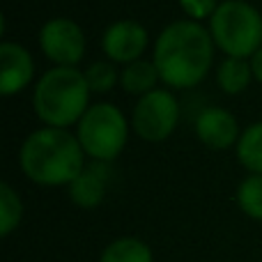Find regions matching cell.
<instances>
[{"label": "cell", "mask_w": 262, "mask_h": 262, "mask_svg": "<svg viewBox=\"0 0 262 262\" xmlns=\"http://www.w3.org/2000/svg\"><path fill=\"white\" fill-rule=\"evenodd\" d=\"M251 74L253 69L239 58H228L226 62H221L219 67V83L226 92L230 95H237V92L246 90L251 83Z\"/></svg>", "instance_id": "9a60e30c"}, {"label": "cell", "mask_w": 262, "mask_h": 262, "mask_svg": "<svg viewBox=\"0 0 262 262\" xmlns=\"http://www.w3.org/2000/svg\"><path fill=\"white\" fill-rule=\"evenodd\" d=\"M147 46V32L136 21H120L104 35V51L115 62H136Z\"/></svg>", "instance_id": "ba28073f"}, {"label": "cell", "mask_w": 262, "mask_h": 262, "mask_svg": "<svg viewBox=\"0 0 262 262\" xmlns=\"http://www.w3.org/2000/svg\"><path fill=\"white\" fill-rule=\"evenodd\" d=\"M106 184H108V170L104 163H92L83 168L81 175L69 184V195L81 207H97L106 195Z\"/></svg>", "instance_id": "8fae6325"}, {"label": "cell", "mask_w": 262, "mask_h": 262, "mask_svg": "<svg viewBox=\"0 0 262 262\" xmlns=\"http://www.w3.org/2000/svg\"><path fill=\"white\" fill-rule=\"evenodd\" d=\"M177 118H180V106L175 97L166 90H152L136 104L134 129L140 138L157 143L172 134Z\"/></svg>", "instance_id": "8992f818"}, {"label": "cell", "mask_w": 262, "mask_h": 262, "mask_svg": "<svg viewBox=\"0 0 262 262\" xmlns=\"http://www.w3.org/2000/svg\"><path fill=\"white\" fill-rule=\"evenodd\" d=\"M212 39L230 58H249L262 49V16L242 0H226L212 14Z\"/></svg>", "instance_id": "277c9868"}, {"label": "cell", "mask_w": 262, "mask_h": 262, "mask_svg": "<svg viewBox=\"0 0 262 262\" xmlns=\"http://www.w3.org/2000/svg\"><path fill=\"white\" fill-rule=\"evenodd\" d=\"M23 172L44 186L72 184L83 170V147L64 129L46 127L26 138L21 147Z\"/></svg>", "instance_id": "7a4b0ae2"}, {"label": "cell", "mask_w": 262, "mask_h": 262, "mask_svg": "<svg viewBox=\"0 0 262 262\" xmlns=\"http://www.w3.org/2000/svg\"><path fill=\"white\" fill-rule=\"evenodd\" d=\"M237 203L251 219L262 221V175H251L239 184Z\"/></svg>", "instance_id": "e0dca14e"}, {"label": "cell", "mask_w": 262, "mask_h": 262, "mask_svg": "<svg viewBox=\"0 0 262 262\" xmlns=\"http://www.w3.org/2000/svg\"><path fill=\"white\" fill-rule=\"evenodd\" d=\"M88 88L85 74L74 67L49 69L35 88V111L46 124L62 129L74 124L88 113Z\"/></svg>", "instance_id": "3957f363"}, {"label": "cell", "mask_w": 262, "mask_h": 262, "mask_svg": "<svg viewBox=\"0 0 262 262\" xmlns=\"http://www.w3.org/2000/svg\"><path fill=\"white\" fill-rule=\"evenodd\" d=\"M78 143L83 152L99 161H111L127 143V120L115 106L95 104L78 124Z\"/></svg>", "instance_id": "5b68a950"}, {"label": "cell", "mask_w": 262, "mask_h": 262, "mask_svg": "<svg viewBox=\"0 0 262 262\" xmlns=\"http://www.w3.org/2000/svg\"><path fill=\"white\" fill-rule=\"evenodd\" d=\"M99 262H152V251L136 237H122L106 246Z\"/></svg>", "instance_id": "7c38bea8"}, {"label": "cell", "mask_w": 262, "mask_h": 262, "mask_svg": "<svg viewBox=\"0 0 262 262\" xmlns=\"http://www.w3.org/2000/svg\"><path fill=\"white\" fill-rule=\"evenodd\" d=\"M212 37L193 21L170 23L154 46V67L170 88H193L212 67Z\"/></svg>", "instance_id": "6da1fadb"}, {"label": "cell", "mask_w": 262, "mask_h": 262, "mask_svg": "<svg viewBox=\"0 0 262 262\" xmlns=\"http://www.w3.org/2000/svg\"><path fill=\"white\" fill-rule=\"evenodd\" d=\"M195 134L207 147L226 149L237 140V120L223 108H205L195 120Z\"/></svg>", "instance_id": "30bf717a"}, {"label": "cell", "mask_w": 262, "mask_h": 262, "mask_svg": "<svg viewBox=\"0 0 262 262\" xmlns=\"http://www.w3.org/2000/svg\"><path fill=\"white\" fill-rule=\"evenodd\" d=\"M41 51L60 67H74L85 53V37L69 18H53L41 28Z\"/></svg>", "instance_id": "52a82bcc"}, {"label": "cell", "mask_w": 262, "mask_h": 262, "mask_svg": "<svg viewBox=\"0 0 262 262\" xmlns=\"http://www.w3.org/2000/svg\"><path fill=\"white\" fill-rule=\"evenodd\" d=\"M182 7L195 18H203L207 14H214L219 9L216 0H182Z\"/></svg>", "instance_id": "d6986e66"}, {"label": "cell", "mask_w": 262, "mask_h": 262, "mask_svg": "<svg viewBox=\"0 0 262 262\" xmlns=\"http://www.w3.org/2000/svg\"><path fill=\"white\" fill-rule=\"evenodd\" d=\"M159 78V72L154 67V62H143V60H136V62L127 64V69L122 72L120 81H122V88L131 95H147L152 92L154 83Z\"/></svg>", "instance_id": "4fadbf2b"}, {"label": "cell", "mask_w": 262, "mask_h": 262, "mask_svg": "<svg viewBox=\"0 0 262 262\" xmlns=\"http://www.w3.org/2000/svg\"><path fill=\"white\" fill-rule=\"evenodd\" d=\"M0 92L5 97L14 95V92L23 90L32 78V58L23 46L14 44V41H3L0 44Z\"/></svg>", "instance_id": "9c48e42d"}, {"label": "cell", "mask_w": 262, "mask_h": 262, "mask_svg": "<svg viewBox=\"0 0 262 262\" xmlns=\"http://www.w3.org/2000/svg\"><path fill=\"white\" fill-rule=\"evenodd\" d=\"M85 81L90 92H106L115 85L118 74H115V67L111 62H95L85 69Z\"/></svg>", "instance_id": "ac0fdd59"}, {"label": "cell", "mask_w": 262, "mask_h": 262, "mask_svg": "<svg viewBox=\"0 0 262 262\" xmlns=\"http://www.w3.org/2000/svg\"><path fill=\"white\" fill-rule=\"evenodd\" d=\"M237 157L249 170H253L255 175H262V122L251 124L242 134Z\"/></svg>", "instance_id": "5bb4252c"}, {"label": "cell", "mask_w": 262, "mask_h": 262, "mask_svg": "<svg viewBox=\"0 0 262 262\" xmlns=\"http://www.w3.org/2000/svg\"><path fill=\"white\" fill-rule=\"evenodd\" d=\"M21 216H23L21 198L7 182H3L0 184V235L3 237L12 235V230L18 226Z\"/></svg>", "instance_id": "2e32d148"}, {"label": "cell", "mask_w": 262, "mask_h": 262, "mask_svg": "<svg viewBox=\"0 0 262 262\" xmlns=\"http://www.w3.org/2000/svg\"><path fill=\"white\" fill-rule=\"evenodd\" d=\"M251 69H253L255 78H258V81L262 83V49L253 55V62H251Z\"/></svg>", "instance_id": "ffe728a7"}]
</instances>
